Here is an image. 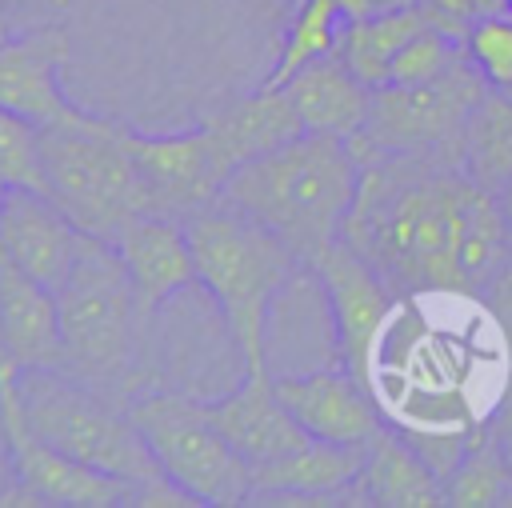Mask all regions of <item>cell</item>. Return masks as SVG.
<instances>
[{"label": "cell", "instance_id": "6da1fadb", "mask_svg": "<svg viewBox=\"0 0 512 508\" xmlns=\"http://www.w3.org/2000/svg\"><path fill=\"white\" fill-rule=\"evenodd\" d=\"M396 292L492 300L512 276V236L496 192L460 164L428 156H360L356 204L344 236Z\"/></svg>", "mask_w": 512, "mask_h": 508}, {"label": "cell", "instance_id": "7a4b0ae2", "mask_svg": "<svg viewBox=\"0 0 512 508\" xmlns=\"http://www.w3.org/2000/svg\"><path fill=\"white\" fill-rule=\"evenodd\" d=\"M356 188L360 156L352 140L332 132H300L296 140L240 164L220 200L272 228L304 264H312L344 236Z\"/></svg>", "mask_w": 512, "mask_h": 508}, {"label": "cell", "instance_id": "3957f363", "mask_svg": "<svg viewBox=\"0 0 512 508\" xmlns=\"http://www.w3.org/2000/svg\"><path fill=\"white\" fill-rule=\"evenodd\" d=\"M188 224L200 284L212 292L244 372H268V316L276 296L308 268L272 228L228 200L200 208Z\"/></svg>", "mask_w": 512, "mask_h": 508}, {"label": "cell", "instance_id": "277c9868", "mask_svg": "<svg viewBox=\"0 0 512 508\" xmlns=\"http://www.w3.org/2000/svg\"><path fill=\"white\" fill-rule=\"evenodd\" d=\"M60 304V372L96 392H128L136 364V320L144 316L136 284L116 244L84 236L68 280L56 288Z\"/></svg>", "mask_w": 512, "mask_h": 508}, {"label": "cell", "instance_id": "5b68a950", "mask_svg": "<svg viewBox=\"0 0 512 508\" xmlns=\"http://www.w3.org/2000/svg\"><path fill=\"white\" fill-rule=\"evenodd\" d=\"M40 160L44 192L84 236L116 244V236L148 212L124 124L84 116L64 128H40Z\"/></svg>", "mask_w": 512, "mask_h": 508}, {"label": "cell", "instance_id": "8992f818", "mask_svg": "<svg viewBox=\"0 0 512 508\" xmlns=\"http://www.w3.org/2000/svg\"><path fill=\"white\" fill-rule=\"evenodd\" d=\"M20 408H24V428L36 440L100 472H112L132 484H148L164 476L128 404H112V396L80 384L60 368L20 372Z\"/></svg>", "mask_w": 512, "mask_h": 508}, {"label": "cell", "instance_id": "52a82bcc", "mask_svg": "<svg viewBox=\"0 0 512 508\" xmlns=\"http://www.w3.org/2000/svg\"><path fill=\"white\" fill-rule=\"evenodd\" d=\"M160 472L200 508H236L252 500V464L208 420L204 400L148 392L128 404Z\"/></svg>", "mask_w": 512, "mask_h": 508}, {"label": "cell", "instance_id": "ba28073f", "mask_svg": "<svg viewBox=\"0 0 512 508\" xmlns=\"http://www.w3.org/2000/svg\"><path fill=\"white\" fill-rule=\"evenodd\" d=\"M488 88L492 84L484 80L472 56L432 84L372 88L368 124L360 136H352V148L356 156L392 152V156H428V160L460 164L464 120Z\"/></svg>", "mask_w": 512, "mask_h": 508}, {"label": "cell", "instance_id": "9c48e42d", "mask_svg": "<svg viewBox=\"0 0 512 508\" xmlns=\"http://www.w3.org/2000/svg\"><path fill=\"white\" fill-rule=\"evenodd\" d=\"M308 272L316 276V284L328 300L340 364L376 392V364H380L388 324L400 308V292L348 240L328 244L308 264Z\"/></svg>", "mask_w": 512, "mask_h": 508}, {"label": "cell", "instance_id": "30bf717a", "mask_svg": "<svg viewBox=\"0 0 512 508\" xmlns=\"http://www.w3.org/2000/svg\"><path fill=\"white\" fill-rule=\"evenodd\" d=\"M128 148L140 168L148 212L192 220L200 208L224 196L228 176L212 152L204 124L192 132H176V136H140L128 128Z\"/></svg>", "mask_w": 512, "mask_h": 508}, {"label": "cell", "instance_id": "8fae6325", "mask_svg": "<svg viewBox=\"0 0 512 508\" xmlns=\"http://www.w3.org/2000/svg\"><path fill=\"white\" fill-rule=\"evenodd\" d=\"M12 472H16V492L4 496V504H48V508H124L136 504L132 480H120L112 472H100L44 440H36L28 428L4 432Z\"/></svg>", "mask_w": 512, "mask_h": 508}, {"label": "cell", "instance_id": "7c38bea8", "mask_svg": "<svg viewBox=\"0 0 512 508\" xmlns=\"http://www.w3.org/2000/svg\"><path fill=\"white\" fill-rule=\"evenodd\" d=\"M272 388L312 440L364 448L384 428L376 392L360 376H352L344 364L296 372V376H276Z\"/></svg>", "mask_w": 512, "mask_h": 508}, {"label": "cell", "instance_id": "4fadbf2b", "mask_svg": "<svg viewBox=\"0 0 512 508\" xmlns=\"http://www.w3.org/2000/svg\"><path fill=\"white\" fill-rule=\"evenodd\" d=\"M64 56H68L64 28H32L8 36L0 44V108L32 120L36 128H64L84 120L88 112H80L60 88Z\"/></svg>", "mask_w": 512, "mask_h": 508}, {"label": "cell", "instance_id": "5bb4252c", "mask_svg": "<svg viewBox=\"0 0 512 508\" xmlns=\"http://www.w3.org/2000/svg\"><path fill=\"white\" fill-rule=\"evenodd\" d=\"M84 232L68 220V212L36 188H8L0 204V248L52 292L68 280L80 256Z\"/></svg>", "mask_w": 512, "mask_h": 508}, {"label": "cell", "instance_id": "9a60e30c", "mask_svg": "<svg viewBox=\"0 0 512 508\" xmlns=\"http://www.w3.org/2000/svg\"><path fill=\"white\" fill-rule=\"evenodd\" d=\"M368 444L308 440L280 460L252 468L248 504H356L352 484L364 468Z\"/></svg>", "mask_w": 512, "mask_h": 508}, {"label": "cell", "instance_id": "2e32d148", "mask_svg": "<svg viewBox=\"0 0 512 508\" xmlns=\"http://www.w3.org/2000/svg\"><path fill=\"white\" fill-rule=\"evenodd\" d=\"M208 420L220 428V436L256 468L268 460L288 456L292 448L308 444L312 436L300 428V420L288 412V404L276 396L268 372H244L240 388L216 400H204Z\"/></svg>", "mask_w": 512, "mask_h": 508}, {"label": "cell", "instance_id": "e0dca14e", "mask_svg": "<svg viewBox=\"0 0 512 508\" xmlns=\"http://www.w3.org/2000/svg\"><path fill=\"white\" fill-rule=\"evenodd\" d=\"M116 252H120V260H124V268H128V276L136 284L144 316H152L176 292L200 284L196 252H192V240H188V224L176 220V216L140 212L116 236Z\"/></svg>", "mask_w": 512, "mask_h": 508}, {"label": "cell", "instance_id": "ac0fdd59", "mask_svg": "<svg viewBox=\"0 0 512 508\" xmlns=\"http://www.w3.org/2000/svg\"><path fill=\"white\" fill-rule=\"evenodd\" d=\"M0 340L20 372L60 368V304L48 284L28 276L0 248Z\"/></svg>", "mask_w": 512, "mask_h": 508}, {"label": "cell", "instance_id": "d6986e66", "mask_svg": "<svg viewBox=\"0 0 512 508\" xmlns=\"http://www.w3.org/2000/svg\"><path fill=\"white\" fill-rule=\"evenodd\" d=\"M204 132L212 140V152L224 168V176H232L240 164L296 140L304 128L288 88H276V84H264L256 88L252 96H240L232 100L228 108H220L216 116L204 120Z\"/></svg>", "mask_w": 512, "mask_h": 508}, {"label": "cell", "instance_id": "ffe728a7", "mask_svg": "<svg viewBox=\"0 0 512 508\" xmlns=\"http://www.w3.org/2000/svg\"><path fill=\"white\" fill-rule=\"evenodd\" d=\"M352 496H356V504H376V508H440L444 480L408 444V436L400 428L384 424L368 440V456L352 484Z\"/></svg>", "mask_w": 512, "mask_h": 508}, {"label": "cell", "instance_id": "44dd1931", "mask_svg": "<svg viewBox=\"0 0 512 508\" xmlns=\"http://www.w3.org/2000/svg\"><path fill=\"white\" fill-rule=\"evenodd\" d=\"M300 120L308 132H332V136H360L372 108V88L340 60V52H328L312 64H304L288 84Z\"/></svg>", "mask_w": 512, "mask_h": 508}, {"label": "cell", "instance_id": "7402d4cb", "mask_svg": "<svg viewBox=\"0 0 512 508\" xmlns=\"http://www.w3.org/2000/svg\"><path fill=\"white\" fill-rule=\"evenodd\" d=\"M460 168L488 192H500L512 180V92L488 88L472 104L460 140Z\"/></svg>", "mask_w": 512, "mask_h": 508}, {"label": "cell", "instance_id": "603a6c76", "mask_svg": "<svg viewBox=\"0 0 512 508\" xmlns=\"http://www.w3.org/2000/svg\"><path fill=\"white\" fill-rule=\"evenodd\" d=\"M424 24H428V20H424V8H420V4L372 12V16H364V20L344 24L336 52H340V60H344L368 88H384L396 52H400Z\"/></svg>", "mask_w": 512, "mask_h": 508}, {"label": "cell", "instance_id": "cb8c5ba5", "mask_svg": "<svg viewBox=\"0 0 512 508\" xmlns=\"http://www.w3.org/2000/svg\"><path fill=\"white\" fill-rule=\"evenodd\" d=\"M444 504L452 508H492V504H512V476L488 436L484 424L472 428L468 452L460 464L444 476Z\"/></svg>", "mask_w": 512, "mask_h": 508}, {"label": "cell", "instance_id": "d4e9b609", "mask_svg": "<svg viewBox=\"0 0 512 508\" xmlns=\"http://www.w3.org/2000/svg\"><path fill=\"white\" fill-rule=\"evenodd\" d=\"M344 16L336 8V0H296L292 8V24H288V36H284V48H280V60L272 68V76L264 84H288L304 64L336 52L340 44V32H344Z\"/></svg>", "mask_w": 512, "mask_h": 508}, {"label": "cell", "instance_id": "484cf974", "mask_svg": "<svg viewBox=\"0 0 512 508\" xmlns=\"http://www.w3.org/2000/svg\"><path fill=\"white\" fill-rule=\"evenodd\" d=\"M468 60V44L424 24L392 60V72H388V84H432L440 76H448L456 64Z\"/></svg>", "mask_w": 512, "mask_h": 508}, {"label": "cell", "instance_id": "4316f807", "mask_svg": "<svg viewBox=\"0 0 512 508\" xmlns=\"http://www.w3.org/2000/svg\"><path fill=\"white\" fill-rule=\"evenodd\" d=\"M0 176L8 188L44 192V160H40V128L8 108H0Z\"/></svg>", "mask_w": 512, "mask_h": 508}, {"label": "cell", "instance_id": "83f0119b", "mask_svg": "<svg viewBox=\"0 0 512 508\" xmlns=\"http://www.w3.org/2000/svg\"><path fill=\"white\" fill-rule=\"evenodd\" d=\"M468 56L476 60V68L492 88L512 92V16L508 12L480 16L468 32Z\"/></svg>", "mask_w": 512, "mask_h": 508}, {"label": "cell", "instance_id": "f1b7e54d", "mask_svg": "<svg viewBox=\"0 0 512 508\" xmlns=\"http://www.w3.org/2000/svg\"><path fill=\"white\" fill-rule=\"evenodd\" d=\"M0 424H4V432L24 428V408H20V368L12 364L4 340H0Z\"/></svg>", "mask_w": 512, "mask_h": 508}, {"label": "cell", "instance_id": "f546056e", "mask_svg": "<svg viewBox=\"0 0 512 508\" xmlns=\"http://www.w3.org/2000/svg\"><path fill=\"white\" fill-rule=\"evenodd\" d=\"M484 428H488V436H492V444H496V452H500V460H504V468H508V476H512V392L500 400V408L484 420Z\"/></svg>", "mask_w": 512, "mask_h": 508}, {"label": "cell", "instance_id": "4dcf8cb0", "mask_svg": "<svg viewBox=\"0 0 512 508\" xmlns=\"http://www.w3.org/2000/svg\"><path fill=\"white\" fill-rule=\"evenodd\" d=\"M496 204H500V216H504V224H508V236H512V180L496 192Z\"/></svg>", "mask_w": 512, "mask_h": 508}, {"label": "cell", "instance_id": "1f68e13d", "mask_svg": "<svg viewBox=\"0 0 512 508\" xmlns=\"http://www.w3.org/2000/svg\"><path fill=\"white\" fill-rule=\"evenodd\" d=\"M480 16H492V12H504V0H472Z\"/></svg>", "mask_w": 512, "mask_h": 508}, {"label": "cell", "instance_id": "d6a6232c", "mask_svg": "<svg viewBox=\"0 0 512 508\" xmlns=\"http://www.w3.org/2000/svg\"><path fill=\"white\" fill-rule=\"evenodd\" d=\"M412 4H420V0H372L376 12H388V8H412Z\"/></svg>", "mask_w": 512, "mask_h": 508}, {"label": "cell", "instance_id": "836d02e7", "mask_svg": "<svg viewBox=\"0 0 512 508\" xmlns=\"http://www.w3.org/2000/svg\"><path fill=\"white\" fill-rule=\"evenodd\" d=\"M8 40V24H4V16H0V44Z\"/></svg>", "mask_w": 512, "mask_h": 508}, {"label": "cell", "instance_id": "e575fe53", "mask_svg": "<svg viewBox=\"0 0 512 508\" xmlns=\"http://www.w3.org/2000/svg\"><path fill=\"white\" fill-rule=\"evenodd\" d=\"M4 192H8V184H4V176H0V204H4Z\"/></svg>", "mask_w": 512, "mask_h": 508}, {"label": "cell", "instance_id": "d590c367", "mask_svg": "<svg viewBox=\"0 0 512 508\" xmlns=\"http://www.w3.org/2000/svg\"><path fill=\"white\" fill-rule=\"evenodd\" d=\"M504 12H508V16H512V0H504Z\"/></svg>", "mask_w": 512, "mask_h": 508}]
</instances>
